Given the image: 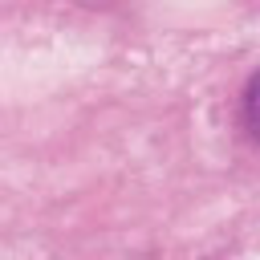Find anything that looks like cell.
Wrapping results in <instances>:
<instances>
[{
  "label": "cell",
  "instance_id": "6da1fadb",
  "mask_svg": "<svg viewBox=\"0 0 260 260\" xmlns=\"http://www.w3.org/2000/svg\"><path fill=\"white\" fill-rule=\"evenodd\" d=\"M244 122H248V130L260 138V73H252V81H248V89H244Z\"/></svg>",
  "mask_w": 260,
  "mask_h": 260
}]
</instances>
